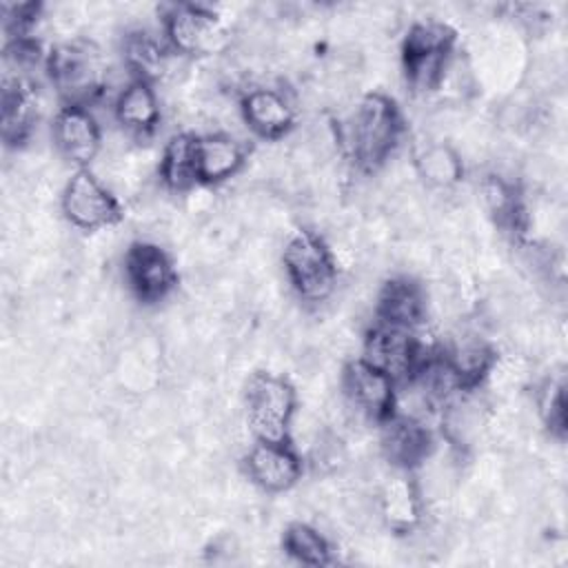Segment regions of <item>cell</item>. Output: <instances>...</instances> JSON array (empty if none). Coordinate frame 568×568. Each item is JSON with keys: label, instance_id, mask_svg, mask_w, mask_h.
<instances>
[{"label": "cell", "instance_id": "cell-1", "mask_svg": "<svg viewBox=\"0 0 568 568\" xmlns=\"http://www.w3.org/2000/svg\"><path fill=\"white\" fill-rule=\"evenodd\" d=\"M402 135V115L384 93L364 95L346 122V144L364 171H375L395 151Z\"/></svg>", "mask_w": 568, "mask_h": 568}, {"label": "cell", "instance_id": "cell-2", "mask_svg": "<svg viewBox=\"0 0 568 568\" xmlns=\"http://www.w3.org/2000/svg\"><path fill=\"white\" fill-rule=\"evenodd\" d=\"M284 271L295 293L308 304L331 300L337 286V266L326 242L313 231H297L282 253Z\"/></svg>", "mask_w": 568, "mask_h": 568}, {"label": "cell", "instance_id": "cell-3", "mask_svg": "<svg viewBox=\"0 0 568 568\" xmlns=\"http://www.w3.org/2000/svg\"><path fill=\"white\" fill-rule=\"evenodd\" d=\"M47 69L55 91L67 104L89 106L106 82V67L100 51L82 40L58 44L47 60Z\"/></svg>", "mask_w": 568, "mask_h": 568}, {"label": "cell", "instance_id": "cell-4", "mask_svg": "<svg viewBox=\"0 0 568 568\" xmlns=\"http://www.w3.org/2000/svg\"><path fill=\"white\" fill-rule=\"evenodd\" d=\"M246 424L264 442H286L295 417V390L277 375L255 373L246 384Z\"/></svg>", "mask_w": 568, "mask_h": 568}, {"label": "cell", "instance_id": "cell-5", "mask_svg": "<svg viewBox=\"0 0 568 568\" xmlns=\"http://www.w3.org/2000/svg\"><path fill=\"white\" fill-rule=\"evenodd\" d=\"M171 49L180 55L202 58L226 53L231 33L222 18L202 4H171L162 18Z\"/></svg>", "mask_w": 568, "mask_h": 568}, {"label": "cell", "instance_id": "cell-6", "mask_svg": "<svg viewBox=\"0 0 568 568\" xmlns=\"http://www.w3.org/2000/svg\"><path fill=\"white\" fill-rule=\"evenodd\" d=\"M62 213L73 226L93 231L118 222L120 206L115 195L100 182V178H95V173L78 169L62 191Z\"/></svg>", "mask_w": 568, "mask_h": 568}, {"label": "cell", "instance_id": "cell-7", "mask_svg": "<svg viewBox=\"0 0 568 568\" xmlns=\"http://www.w3.org/2000/svg\"><path fill=\"white\" fill-rule=\"evenodd\" d=\"M342 386L348 408H353L359 417L384 422L393 415L395 379L366 359L346 364Z\"/></svg>", "mask_w": 568, "mask_h": 568}, {"label": "cell", "instance_id": "cell-8", "mask_svg": "<svg viewBox=\"0 0 568 568\" xmlns=\"http://www.w3.org/2000/svg\"><path fill=\"white\" fill-rule=\"evenodd\" d=\"M124 277L135 297L160 302L175 284V268L164 248L153 242H135L124 253Z\"/></svg>", "mask_w": 568, "mask_h": 568}, {"label": "cell", "instance_id": "cell-9", "mask_svg": "<svg viewBox=\"0 0 568 568\" xmlns=\"http://www.w3.org/2000/svg\"><path fill=\"white\" fill-rule=\"evenodd\" d=\"M422 355V346L410 331L379 322L366 337L362 359L384 371L393 379L404 382L415 373Z\"/></svg>", "mask_w": 568, "mask_h": 568}, {"label": "cell", "instance_id": "cell-10", "mask_svg": "<svg viewBox=\"0 0 568 568\" xmlns=\"http://www.w3.org/2000/svg\"><path fill=\"white\" fill-rule=\"evenodd\" d=\"M53 144L71 164H91L102 151V129L89 106L67 104L53 120Z\"/></svg>", "mask_w": 568, "mask_h": 568}, {"label": "cell", "instance_id": "cell-11", "mask_svg": "<svg viewBox=\"0 0 568 568\" xmlns=\"http://www.w3.org/2000/svg\"><path fill=\"white\" fill-rule=\"evenodd\" d=\"M246 475L266 493H284L293 488L302 473L297 453L286 442L257 439L246 453Z\"/></svg>", "mask_w": 568, "mask_h": 568}, {"label": "cell", "instance_id": "cell-12", "mask_svg": "<svg viewBox=\"0 0 568 568\" xmlns=\"http://www.w3.org/2000/svg\"><path fill=\"white\" fill-rule=\"evenodd\" d=\"M242 120L260 138L277 140L295 124L293 102L277 89L255 87L242 95Z\"/></svg>", "mask_w": 568, "mask_h": 568}, {"label": "cell", "instance_id": "cell-13", "mask_svg": "<svg viewBox=\"0 0 568 568\" xmlns=\"http://www.w3.org/2000/svg\"><path fill=\"white\" fill-rule=\"evenodd\" d=\"M113 120L131 138H146L160 124V100L151 82L131 78L113 100Z\"/></svg>", "mask_w": 568, "mask_h": 568}, {"label": "cell", "instance_id": "cell-14", "mask_svg": "<svg viewBox=\"0 0 568 568\" xmlns=\"http://www.w3.org/2000/svg\"><path fill=\"white\" fill-rule=\"evenodd\" d=\"M246 160V146L224 131H211L195 138V166L197 180L217 184L233 178Z\"/></svg>", "mask_w": 568, "mask_h": 568}, {"label": "cell", "instance_id": "cell-15", "mask_svg": "<svg viewBox=\"0 0 568 568\" xmlns=\"http://www.w3.org/2000/svg\"><path fill=\"white\" fill-rule=\"evenodd\" d=\"M384 424L382 450L393 466L406 470L426 462L430 453V433L426 424L402 415H390Z\"/></svg>", "mask_w": 568, "mask_h": 568}, {"label": "cell", "instance_id": "cell-16", "mask_svg": "<svg viewBox=\"0 0 568 568\" xmlns=\"http://www.w3.org/2000/svg\"><path fill=\"white\" fill-rule=\"evenodd\" d=\"M375 308L382 324L413 331L426 315V293L417 282L395 277L382 286Z\"/></svg>", "mask_w": 568, "mask_h": 568}, {"label": "cell", "instance_id": "cell-17", "mask_svg": "<svg viewBox=\"0 0 568 568\" xmlns=\"http://www.w3.org/2000/svg\"><path fill=\"white\" fill-rule=\"evenodd\" d=\"M442 357L464 388L477 386L495 364L493 348L475 333H459L444 348Z\"/></svg>", "mask_w": 568, "mask_h": 568}, {"label": "cell", "instance_id": "cell-18", "mask_svg": "<svg viewBox=\"0 0 568 568\" xmlns=\"http://www.w3.org/2000/svg\"><path fill=\"white\" fill-rule=\"evenodd\" d=\"M375 504L379 517L399 532H408L419 524V490L404 475L388 477Z\"/></svg>", "mask_w": 568, "mask_h": 568}, {"label": "cell", "instance_id": "cell-19", "mask_svg": "<svg viewBox=\"0 0 568 568\" xmlns=\"http://www.w3.org/2000/svg\"><path fill=\"white\" fill-rule=\"evenodd\" d=\"M415 171L430 189L448 191L459 184L464 175V162L450 144L424 142L415 151Z\"/></svg>", "mask_w": 568, "mask_h": 568}, {"label": "cell", "instance_id": "cell-20", "mask_svg": "<svg viewBox=\"0 0 568 568\" xmlns=\"http://www.w3.org/2000/svg\"><path fill=\"white\" fill-rule=\"evenodd\" d=\"M124 64L133 73V78L155 82L171 71V55L151 33L135 29L124 38Z\"/></svg>", "mask_w": 568, "mask_h": 568}, {"label": "cell", "instance_id": "cell-21", "mask_svg": "<svg viewBox=\"0 0 568 568\" xmlns=\"http://www.w3.org/2000/svg\"><path fill=\"white\" fill-rule=\"evenodd\" d=\"M160 180L169 191L182 193L195 186L197 166H195V138L189 133H175L160 158Z\"/></svg>", "mask_w": 568, "mask_h": 568}, {"label": "cell", "instance_id": "cell-22", "mask_svg": "<svg viewBox=\"0 0 568 568\" xmlns=\"http://www.w3.org/2000/svg\"><path fill=\"white\" fill-rule=\"evenodd\" d=\"M284 550L300 564L324 566L331 561V546L326 537L311 524H291L284 532Z\"/></svg>", "mask_w": 568, "mask_h": 568}, {"label": "cell", "instance_id": "cell-23", "mask_svg": "<svg viewBox=\"0 0 568 568\" xmlns=\"http://www.w3.org/2000/svg\"><path fill=\"white\" fill-rule=\"evenodd\" d=\"M537 413L546 428L555 435L566 430V408H564V382L548 377L537 393Z\"/></svg>", "mask_w": 568, "mask_h": 568}]
</instances>
